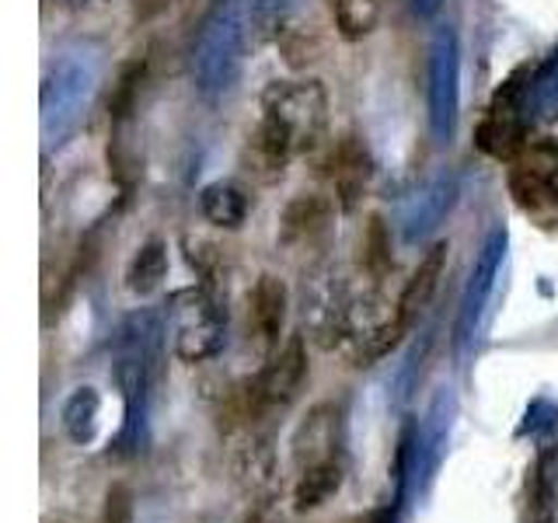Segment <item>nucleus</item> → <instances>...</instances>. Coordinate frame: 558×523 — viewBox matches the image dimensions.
<instances>
[{
    "label": "nucleus",
    "instance_id": "f257e3e1",
    "mask_svg": "<svg viewBox=\"0 0 558 523\" xmlns=\"http://www.w3.org/2000/svg\"><path fill=\"white\" fill-rule=\"evenodd\" d=\"M325 92L314 81H296V84H276L262 105V119H269L272 126L283 133L293 150H311L325 133Z\"/></svg>",
    "mask_w": 558,
    "mask_h": 523
},
{
    "label": "nucleus",
    "instance_id": "f03ea898",
    "mask_svg": "<svg viewBox=\"0 0 558 523\" xmlns=\"http://www.w3.org/2000/svg\"><path fill=\"white\" fill-rule=\"evenodd\" d=\"M307 377V349L301 336H290L283 349H276L269 363L262 366V374L252 388V405H287V401L301 391Z\"/></svg>",
    "mask_w": 558,
    "mask_h": 523
},
{
    "label": "nucleus",
    "instance_id": "7ed1b4c3",
    "mask_svg": "<svg viewBox=\"0 0 558 523\" xmlns=\"http://www.w3.org/2000/svg\"><path fill=\"white\" fill-rule=\"evenodd\" d=\"M287 321V287L276 276H258V283L248 293V339L258 353H276L279 331Z\"/></svg>",
    "mask_w": 558,
    "mask_h": 523
},
{
    "label": "nucleus",
    "instance_id": "20e7f679",
    "mask_svg": "<svg viewBox=\"0 0 558 523\" xmlns=\"http://www.w3.org/2000/svg\"><path fill=\"white\" fill-rule=\"evenodd\" d=\"M510 196L520 206V214L541 231H558V185L548 171L517 165L510 168Z\"/></svg>",
    "mask_w": 558,
    "mask_h": 523
},
{
    "label": "nucleus",
    "instance_id": "39448f33",
    "mask_svg": "<svg viewBox=\"0 0 558 523\" xmlns=\"http://www.w3.org/2000/svg\"><path fill=\"white\" fill-rule=\"evenodd\" d=\"M293 464L296 467H311V464H322V461H331L336 458V447H339V409L331 405V401H322V405H314L304 423L296 426L293 433Z\"/></svg>",
    "mask_w": 558,
    "mask_h": 523
},
{
    "label": "nucleus",
    "instance_id": "423d86ee",
    "mask_svg": "<svg viewBox=\"0 0 558 523\" xmlns=\"http://www.w3.org/2000/svg\"><path fill=\"white\" fill-rule=\"evenodd\" d=\"M366 182H371V157L356 144V136H345L342 144L331 150V185H336L339 206L353 209L363 196Z\"/></svg>",
    "mask_w": 558,
    "mask_h": 523
},
{
    "label": "nucleus",
    "instance_id": "0eeeda50",
    "mask_svg": "<svg viewBox=\"0 0 558 523\" xmlns=\"http://www.w3.org/2000/svg\"><path fill=\"white\" fill-rule=\"evenodd\" d=\"M331 223V203L325 196H296L279 220V241L283 244H314L322 241Z\"/></svg>",
    "mask_w": 558,
    "mask_h": 523
},
{
    "label": "nucleus",
    "instance_id": "6e6552de",
    "mask_svg": "<svg viewBox=\"0 0 558 523\" xmlns=\"http://www.w3.org/2000/svg\"><path fill=\"white\" fill-rule=\"evenodd\" d=\"M444 266H447V244H433L426 252V258L418 262V269L412 272V279L405 283L398 296V318L405 321V328L418 318V314L426 311V304L433 301L436 287H440V276H444Z\"/></svg>",
    "mask_w": 558,
    "mask_h": 523
},
{
    "label": "nucleus",
    "instance_id": "1a4fd4ad",
    "mask_svg": "<svg viewBox=\"0 0 558 523\" xmlns=\"http://www.w3.org/2000/svg\"><path fill=\"white\" fill-rule=\"evenodd\" d=\"M220 349V318L214 307L196 301L185 311V325L179 328V356L189 363H199L206 356H214Z\"/></svg>",
    "mask_w": 558,
    "mask_h": 523
},
{
    "label": "nucleus",
    "instance_id": "9d476101",
    "mask_svg": "<svg viewBox=\"0 0 558 523\" xmlns=\"http://www.w3.org/2000/svg\"><path fill=\"white\" fill-rule=\"evenodd\" d=\"M342 488V464L331 458V461H322V464H311L301 471V478H296V488H293V510L296 513H311L325 506L331 496H336Z\"/></svg>",
    "mask_w": 558,
    "mask_h": 523
},
{
    "label": "nucleus",
    "instance_id": "9b49d317",
    "mask_svg": "<svg viewBox=\"0 0 558 523\" xmlns=\"http://www.w3.org/2000/svg\"><path fill=\"white\" fill-rule=\"evenodd\" d=\"M98 409L101 398L95 388H77L63 405V433L74 443H92L98 433Z\"/></svg>",
    "mask_w": 558,
    "mask_h": 523
},
{
    "label": "nucleus",
    "instance_id": "f8f14e48",
    "mask_svg": "<svg viewBox=\"0 0 558 523\" xmlns=\"http://www.w3.org/2000/svg\"><path fill=\"white\" fill-rule=\"evenodd\" d=\"M203 217L217 227H241L248 217V196L231 182L209 185L203 192Z\"/></svg>",
    "mask_w": 558,
    "mask_h": 523
},
{
    "label": "nucleus",
    "instance_id": "ddd939ff",
    "mask_svg": "<svg viewBox=\"0 0 558 523\" xmlns=\"http://www.w3.org/2000/svg\"><path fill=\"white\" fill-rule=\"evenodd\" d=\"M331 22L342 39H363L377 28L380 17V0H328Z\"/></svg>",
    "mask_w": 558,
    "mask_h": 523
},
{
    "label": "nucleus",
    "instance_id": "4468645a",
    "mask_svg": "<svg viewBox=\"0 0 558 523\" xmlns=\"http://www.w3.org/2000/svg\"><path fill=\"white\" fill-rule=\"evenodd\" d=\"M360 252H363V269L371 272V279L388 276V269H391V238H388V227H384L380 217L366 220Z\"/></svg>",
    "mask_w": 558,
    "mask_h": 523
},
{
    "label": "nucleus",
    "instance_id": "2eb2a0df",
    "mask_svg": "<svg viewBox=\"0 0 558 523\" xmlns=\"http://www.w3.org/2000/svg\"><path fill=\"white\" fill-rule=\"evenodd\" d=\"M168 272V255L161 244H147V248H140V255L133 258V266L126 272L130 279V290L133 293H150L161 287V279Z\"/></svg>",
    "mask_w": 558,
    "mask_h": 523
},
{
    "label": "nucleus",
    "instance_id": "dca6fc26",
    "mask_svg": "<svg viewBox=\"0 0 558 523\" xmlns=\"http://www.w3.org/2000/svg\"><path fill=\"white\" fill-rule=\"evenodd\" d=\"M133 513V499L126 485H112L109 488V502H105V523H130Z\"/></svg>",
    "mask_w": 558,
    "mask_h": 523
},
{
    "label": "nucleus",
    "instance_id": "f3484780",
    "mask_svg": "<svg viewBox=\"0 0 558 523\" xmlns=\"http://www.w3.org/2000/svg\"><path fill=\"white\" fill-rule=\"evenodd\" d=\"M179 4H185V0H133V17L136 22H154V17L174 11Z\"/></svg>",
    "mask_w": 558,
    "mask_h": 523
},
{
    "label": "nucleus",
    "instance_id": "a211bd4d",
    "mask_svg": "<svg viewBox=\"0 0 558 523\" xmlns=\"http://www.w3.org/2000/svg\"><path fill=\"white\" fill-rule=\"evenodd\" d=\"M241 523H266V520H262V516H258V513H248V516H244V520H241Z\"/></svg>",
    "mask_w": 558,
    "mask_h": 523
}]
</instances>
